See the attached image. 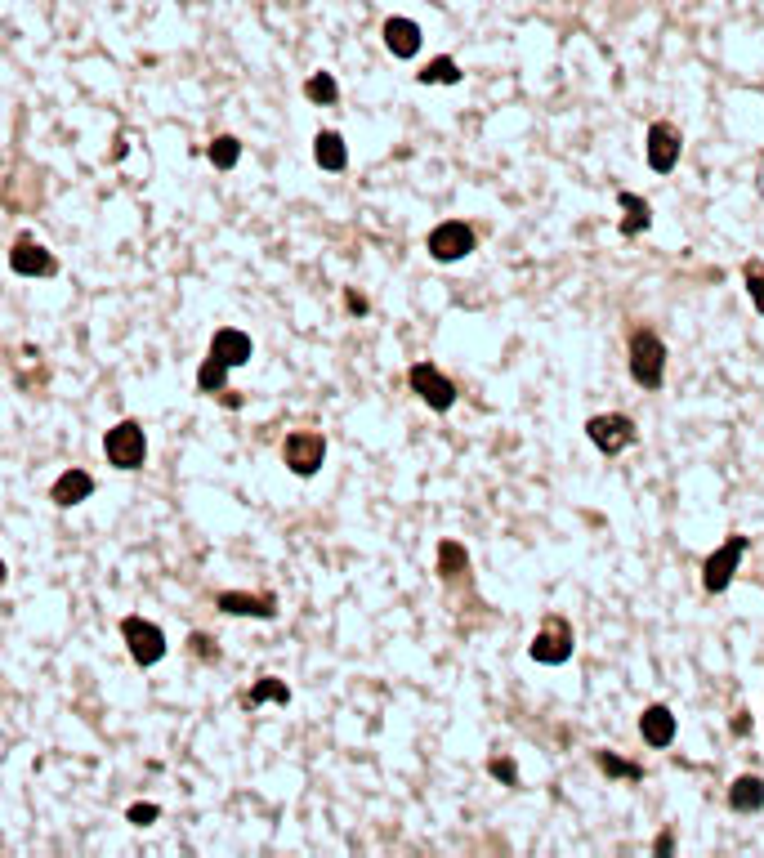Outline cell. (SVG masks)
I'll use <instances>...</instances> for the list:
<instances>
[{
    "label": "cell",
    "mask_w": 764,
    "mask_h": 858,
    "mask_svg": "<svg viewBox=\"0 0 764 858\" xmlns=\"http://www.w3.org/2000/svg\"><path fill=\"white\" fill-rule=\"evenodd\" d=\"M626 367L639 389H662L666 380V340L653 327H635L626 345Z\"/></svg>",
    "instance_id": "obj_1"
},
{
    "label": "cell",
    "mask_w": 764,
    "mask_h": 858,
    "mask_svg": "<svg viewBox=\"0 0 764 858\" xmlns=\"http://www.w3.org/2000/svg\"><path fill=\"white\" fill-rule=\"evenodd\" d=\"M747 546H751V541L742 537V532H733V537H724L720 546L702 559V586H706V595H724V590L733 586V572H738L742 555H747Z\"/></svg>",
    "instance_id": "obj_2"
},
{
    "label": "cell",
    "mask_w": 764,
    "mask_h": 858,
    "mask_svg": "<svg viewBox=\"0 0 764 858\" xmlns=\"http://www.w3.org/2000/svg\"><path fill=\"white\" fill-rule=\"evenodd\" d=\"M206 157H210V166L215 170H233L237 161H242V143H237L233 135H215L210 139V148H206Z\"/></svg>",
    "instance_id": "obj_23"
},
{
    "label": "cell",
    "mask_w": 764,
    "mask_h": 858,
    "mask_svg": "<svg viewBox=\"0 0 764 858\" xmlns=\"http://www.w3.org/2000/svg\"><path fill=\"white\" fill-rule=\"evenodd\" d=\"M474 246H479V233H474V224H465V219H443V224H438L434 233L425 237V251L434 255L438 264L465 260Z\"/></svg>",
    "instance_id": "obj_5"
},
{
    "label": "cell",
    "mask_w": 764,
    "mask_h": 858,
    "mask_svg": "<svg viewBox=\"0 0 764 858\" xmlns=\"http://www.w3.org/2000/svg\"><path fill=\"white\" fill-rule=\"evenodd\" d=\"M733 729H738V733H751V715H747V711H742V715H738V720H733Z\"/></svg>",
    "instance_id": "obj_34"
},
{
    "label": "cell",
    "mask_w": 764,
    "mask_h": 858,
    "mask_svg": "<svg viewBox=\"0 0 764 858\" xmlns=\"http://www.w3.org/2000/svg\"><path fill=\"white\" fill-rule=\"evenodd\" d=\"M595 765L604 769V778H626V783H639L644 778V769L635 765V760H622V756H613L608 747H599L595 751Z\"/></svg>",
    "instance_id": "obj_22"
},
{
    "label": "cell",
    "mask_w": 764,
    "mask_h": 858,
    "mask_svg": "<svg viewBox=\"0 0 764 858\" xmlns=\"http://www.w3.org/2000/svg\"><path fill=\"white\" fill-rule=\"evenodd\" d=\"M617 206H622V237H639L653 228V206L639 193H617Z\"/></svg>",
    "instance_id": "obj_18"
},
{
    "label": "cell",
    "mask_w": 764,
    "mask_h": 858,
    "mask_svg": "<svg viewBox=\"0 0 764 858\" xmlns=\"http://www.w3.org/2000/svg\"><path fill=\"white\" fill-rule=\"evenodd\" d=\"M729 809L733 814H760L764 809V778L760 774H742L729 783Z\"/></svg>",
    "instance_id": "obj_17"
},
{
    "label": "cell",
    "mask_w": 764,
    "mask_h": 858,
    "mask_svg": "<svg viewBox=\"0 0 764 858\" xmlns=\"http://www.w3.org/2000/svg\"><path fill=\"white\" fill-rule=\"evenodd\" d=\"M380 36H385V50L394 59H416L420 54V23H412V18H385Z\"/></svg>",
    "instance_id": "obj_14"
},
{
    "label": "cell",
    "mask_w": 764,
    "mask_h": 858,
    "mask_svg": "<svg viewBox=\"0 0 764 858\" xmlns=\"http://www.w3.org/2000/svg\"><path fill=\"white\" fill-rule=\"evenodd\" d=\"M206 354H215L228 371H233V367H246V362L255 358V345H251V336H246V331L219 327L215 336H210V349H206Z\"/></svg>",
    "instance_id": "obj_12"
},
{
    "label": "cell",
    "mask_w": 764,
    "mask_h": 858,
    "mask_svg": "<svg viewBox=\"0 0 764 858\" xmlns=\"http://www.w3.org/2000/svg\"><path fill=\"white\" fill-rule=\"evenodd\" d=\"M742 278H747V291H751V304H756V313H764V264H760V260H747Z\"/></svg>",
    "instance_id": "obj_27"
},
{
    "label": "cell",
    "mask_w": 764,
    "mask_h": 858,
    "mask_svg": "<svg viewBox=\"0 0 764 858\" xmlns=\"http://www.w3.org/2000/svg\"><path fill=\"white\" fill-rule=\"evenodd\" d=\"M438 577L443 581H465L470 577V555H465L461 541H438Z\"/></svg>",
    "instance_id": "obj_20"
},
{
    "label": "cell",
    "mask_w": 764,
    "mask_h": 858,
    "mask_svg": "<svg viewBox=\"0 0 764 858\" xmlns=\"http://www.w3.org/2000/svg\"><path fill=\"white\" fill-rule=\"evenodd\" d=\"M680 152H684V135L671 121H653L648 126V170L653 175H671L680 166Z\"/></svg>",
    "instance_id": "obj_10"
},
{
    "label": "cell",
    "mask_w": 764,
    "mask_h": 858,
    "mask_svg": "<svg viewBox=\"0 0 764 858\" xmlns=\"http://www.w3.org/2000/svg\"><path fill=\"white\" fill-rule=\"evenodd\" d=\"M94 497V474H85V470H63L59 479H54V488H50V501L54 505H63V510H72V505H81V501H90Z\"/></svg>",
    "instance_id": "obj_15"
},
{
    "label": "cell",
    "mask_w": 764,
    "mask_h": 858,
    "mask_svg": "<svg viewBox=\"0 0 764 858\" xmlns=\"http://www.w3.org/2000/svg\"><path fill=\"white\" fill-rule=\"evenodd\" d=\"M215 604H219V613H228V617H260V622L278 617V595H246V590H224Z\"/></svg>",
    "instance_id": "obj_13"
},
{
    "label": "cell",
    "mask_w": 764,
    "mask_h": 858,
    "mask_svg": "<svg viewBox=\"0 0 764 858\" xmlns=\"http://www.w3.org/2000/svg\"><path fill=\"white\" fill-rule=\"evenodd\" d=\"M5 572H9V568H5V559H0V586H5Z\"/></svg>",
    "instance_id": "obj_35"
},
{
    "label": "cell",
    "mask_w": 764,
    "mask_h": 858,
    "mask_svg": "<svg viewBox=\"0 0 764 858\" xmlns=\"http://www.w3.org/2000/svg\"><path fill=\"white\" fill-rule=\"evenodd\" d=\"M572 648H577V640H572L568 617H546L541 631H537V640L528 644V657L532 662H541V666H563L572 657Z\"/></svg>",
    "instance_id": "obj_8"
},
{
    "label": "cell",
    "mask_w": 764,
    "mask_h": 858,
    "mask_svg": "<svg viewBox=\"0 0 764 858\" xmlns=\"http://www.w3.org/2000/svg\"><path fill=\"white\" fill-rule=\"evenodd\" d=\"M188 648H193L197 662H206V666H215V662H219V644L210 640L206 631H193V640H188Z\"/></svg>",
    "instance_id": "obj_28"
},
{
    "label": "cell",
    "mask_w": 764,
    "mask_h": 858,
    "mask_svg": "<svg viewBox=\"0 0 764 858\" xmlns=\"http://www.w3.org/2000/svg\"><path fill=\"white\" fill-rule=\"evenodd\" d=\"M260 702H282V707H286V702H291V689H286V680H273V675H264V680H255L251 689L242 693V707L255 711Z\"/></svg>",
    "instance_id": "obj_21"
},
{
    "label": "cell",
    "mask_w": 764,
    "mask_h": 858,
    "mask_svg": "<svg viewBox=\"0 0 764 858\" xmlns=\"http://www.w3.org/2000/svg\"><path fill=\"white\" fill-rule=\"evenodd\" d=\"M282 461L291 474L313 479V474L322 470V461H327V438H322L318 429H295V434L282 438Z\"/></svg>",
    "instance_id": "obj_4"
},
{
    "label": "cell",
    "mask_w": 764,
    "mask_h": 858,
    "mask_svg": "<svg viewBox=\"0 0 764 858\" xmlns=\"http://www.w3.org/2000/svg\"><path fill=\"white\" fill-rule=\"evenodd\" d=\"M103 456H108V465H117V470H143V461H148V438H143V425L139 421H117L103 434Z\"/></svg>",
    "instance_id": "obj_3"
},
{
    "label": "cell",
    "mask_w": 764,
    "mask_h": 858,
    "mask_svg": "<svg viewBox=\"0 0 764 858\" xmlns=\"http://www.w3.org/2000/svg\"><path fill=\"white\" fill-rule=\"evenodd\" d=\"M345 304H349V309H353V313H367V300H362V295H358V291H349V295H345Z\"/></svg>",
    "instance_id": "obj_33"
},
{
    "label": "cell",
    "mask_w": 764,
    "mask_h": 858,
    "mask_svg": "<svg viewBox=\"0 0 764 858\" xmlns=\"http://www.w3.org/2000/svg\"><path fill=\"white\" fill-rule=\"evenodd\" d=\"M407 385H412V394L429 407V412H452V407H456L452 376H443L434 362H412V371H407Z\"/></svg>",
    "instance_id": "obj_6"
},
{
    "label": "cell",
    "mask_w": 764,
    "mask_h": 858,
    "mask_svg": "<svg viewBox=\"0 0 764 858\" xmlns=\"http://www.w3.org/2000/svg\"><path fill=\"white\" fill-rule=\"evenodd\" d=\"M126 818H130L135 827H152V823L161 818V809H157V805H130V814H126Z\"/></svg>",
    "instance_id": "obj_30"
},
{
    "label": "cell",
    "mask_w": 764,
    "mask_h": 858,
    "mask_svg": "<svg viewBox=\"0 0 764 858\" xmlns=\"http://www.w3.org/2000/svg\"><path fill=\"white\" fill-rule=\"evenodd\" d=\"M224 385H228V367H224V362H219L215 354H206V362H202V367H197V389L215 398Z\"/></svg>",
    "instance_id": "obj_25"
},
{
    "label": "cell",
    "mask_w": 764,
    "mask_h": 858,
    "mask_svg": "<svg viewBox=\"0 0 764 858\" xmlns=\"http://www.w3.org/2000/svg\"><path fill=\"white\" fill-rule=\"evenodd\" d=\"M215 398H219V403H224V407H228V412H237V407H242V403H246V398H242V394H237V389H228V385H224V389H219V394H215Z\"/></svg>",
    "instance_id": "obj_31"
},
{
    "label": "cell",
    "mask_w": 764,
    "mask_h": 858,
    "mask_svg": "<svg viewBox=\"0 0 764 858\" xmlns=\"http://www.w3.org/2000/svg\"><path fill=\"white\" fill-rule=\"evenodd\" d=\"M121 640H126L130 657L139 666H157L166 657V631L157 622H148V617H135V613L121 617Z\"/></svg>",
    "instance_id": "obj_7"
},
{
    "label": "cell",
    "mask_w": 764,
    "mask_h": 858,
    "mask_svg": "<svg viewBox=\"0 0 764 858\" xmlns=\"http://www.w3.org/2000/svg\"><path fill=\"white\" fill-rule=\"evenodd\" d=\"M313 161H318L322 170H331V175H340V170L349 166L345 139H340L336 130H318V135H313Z\"/></svg>",
    "instance_id": "obj_19"
},
{
    "label": "cell",
    "mask_w": 764,
    "mask_h": 858,
    "mask_svg": "<svg viewBox=\"0 0 764 858\" xmlns=\"http://www.w3.org/2000/svg\"><path fill=\"white\" fill-rule=\"evenodd\" d=\"M487 774H492L496 783H505V787H519V769H514L510 756H496L492 765H487Z\"/></svg>",
    "instance_id": "obj_29"
},
{
    "label": "cell",
    "mask_w": 764,
    "mask_h": 858,
    "mask_svg": "<svg viewBox=\"0 0 764 858\" xmlns=\"http://www.w3.org/2000/svg\"><path fill=\"white\" fill-rule=\"evenodd\" d=\"M304 99L309 103H322V108H331V103L340 99V85L331 72H313L309 81H304Z\"/></svg>",
    "instance_id": "obj_24"
},
{
    "label": "cell",
    "mask_w": 764,
    "mask_h": 858,
    "mask_svg": "<svg viewBox=\"0 0 764 858\" xmlns=\"http://www.w3.org/2000/svg\"><path fill=\"white\" fill-rule=\"evenodd\" d=\"M416 81L420 85H456L461 81V68H456V59H429V68L425 72H416Z\"/></svg>",
    "instance_id": "obj_26"
},
{
    "label": "cell",
    "mask_w": 764,
    "mask_h": 858,
    "mask_svg": "<svg viewBox=\"0 0 764 858\" xmlns=\"http://www.w3.org/2000/svg\"><path fill=\"white\" fill-rule=\"evenodd\" d=\"M9 269H14L18 278H54V273H59V260H54L36 237L23 233L14 242V251H9Z\"/></svg>",
    "instance_id": "obj_11"
},
{
    "label": "cell",
    "mask_w": 764,
    "mask_h": 858,
    "mask_svg": "<svg viewBox=\"0 0 764 858\" xmlns=\"http://www.w3.org/2000/svg\"><path fill=\"white\" fill-rule=\"evenodd\" d=\"M639 733H644V742L648 747H671L675 742V711L671 707H662V702H653L644 715H639Z\"/></svg>",
    "instance_id": "obj_16"
},
{
    "label": "cell",
    "mask_w": 764,
    "mask_h": 858,
    "mask_svg": "<svg viewBox=\"0 0 764 858\" xmlns=\"http://www.w3.org/2000/svg\"><path fill=\"white\" fill-rule=\"evenodd\" d=\"M586 438H590V443H595L604 456H617V452H626V447L635 443L639 429H635V421H630V416H622V412H599V416H590V421H586Z\"/></svg>",
    "instance_id": "obj_9"
},
{
    "label": "cell",
    "mask_w": 764,
    "mask_h": 858,
    "mask_svg": "<svg viewBox=\"0 0 764 858\" xmlns=\"http://www.w3.org/2000/svg\"><path fill=\"white\" fill-rule=\"evenodd\" d=\"M653 854H675V836H657V841H653Z\"/></svg>",
    "instance_id": "obj_32"
}]
</instances>
